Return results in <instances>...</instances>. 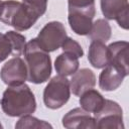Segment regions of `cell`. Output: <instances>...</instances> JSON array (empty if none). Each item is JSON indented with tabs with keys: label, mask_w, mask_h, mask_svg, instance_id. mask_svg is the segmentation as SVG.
I'll return each mask as SVG.
<instances>
[{
	"label": "cell",
	"mask_w": 129,
	"mask_h": 129,
	"mask_svg": "<svg viewBox=\"0 0 129 129\" xmlns=\"http://www.w3.org/2000/svg\"><path fill=\"white\" fill-rule=\"evenodd\" d=\"M2 0H0V12H1V7H2Z\"/></svg>",
	"instance_id": "cb8c5ba5"
},
{
	"label": "cell",
	"mask_w": 129,
	"mask_h": 129,
	"mask_svg": "<svg viewBox=\"0 0 129 129\" xmlns=\"http://www.w3.org/2000/svg\"><path fill=\"white\" fill-rule=\"evenodd\" d=\"M0 78L7 86H17L25 83L27 80V68L25 61L14 56L6 61L0 71Z\"/></svg>",
	"instance_id": "52a82bcc"
},
{
	"label": "cell",
	"mask_w": 129,
	"mask_h": 129,
	"mask_svg": "<svg viewBox=\"0 0 129 129\" xmlns=\"http://www.w3.org/2000/svg\"><path fill=\"white\" fill-rule=\"evenodd\" d=\"M60 47H61L62 51L74 54L78 58H80L84 55V50H83V47L81 46V44L78 41H76L75 39L71 38V37L67 36V38L63 40Z\"/></svg>",
	"instance_id": "ffe728a7"
},
{
	"label": "cell",
	"mask_w": 129,
	"mask_h": 129,
	"mask_svg": "<svg viewBox=\"0 0 129 129\" xmlns=\"http://www.w3.org/2000/svg\"><path fill=\"white\" fill-rule=\"evenodd\" d=\"M128 48H129V43L123 40L112 42L107 46L108 64L116 68L125 77H127L129 74Z\"/></svg>",
	"instance_id": "30bf717a"
},
{
	"label": "cell",
	"mask_w": 129,
	"mask_h": 129,
	"mask_svg": "<svg viewBox=\"0 0 129 129\" xmlns=\"http://www.w3.org/2000/svg\"><path fill=\"white\" fill-rule=\"evenodd\" d=\"M101 10L106 19L116 20L123 29H128V0H100Z\"/></svg>",
	"instance_id": "ba28073f"
},
{
	"label": "cell",
	"mask_w": 129,
	"mask_h": 129,
	"mask_svg": "<svg viewBox=\"0 0 129 129\" xmlns=\"http://www.w3.org/2000/svg\"><path fill=\"white\" fill-rule=\"evenodd\" d=\"M27 68V80L33 84L46 82L51 75V58L37 42L36 38L29 40L23 51Z\"/></svg>",
	"instance_id": "7a4b0ae2"
},
{
	"label": "cell",
	"mask_w": 129,
	"mask_h": 129,
	"mask_svg": "<svg viewBox=\"0 0 129 129\" xmlns=\"http://www.w3.org/2000/svg\"><path fill=\"white\" fill-rule=\"evenodd\" d=\"M5 35L7 36V38L9 39L10 43H11V47H12V53L14 56H20L25 48L26 45V39L25 36L20 34L19 32H16L14 30H9L5 33Z\"/></svg>",
	"instance_id": "ac0fdd59"
},
{
	"label": "cell",
	"mask_w": 129,
	"mask_h": 129,
	"mask_svg": "<svg viewBox=\"0 0 129 129\" xmlns=\"http://www.w3.org/2000/svg\"><path fill=\"white\" fill-rule=\"evenodd\" d=\"M70 81L63 76L51 78L43 91V103L46 108L56 110L61 108L70 99Z\"/></svg>",
	"instance_id": "277c9868"
},
{
	"label": "cell",
	"mask_w": 129,
	"mask_h": 129,
	"mask_svg": "<svg viewBox=\"0 0 129 129\" xmlns=\"http://www.w3.org/2000/svg\"><path fill=\"white\" fill-rule=\"evenodd\" d=\"M39 16L24 3L16 0L2 2L0 21L14 27L17 31H24L32 27Z\"/></svg>",
	"instance_id": "3957f363"
},
{
	"label": "cell",
	"mask_w": 129,
	"mask_h": 129,
	"mask_svg": "<svg viewBox=\"0 0 129 129\" xmlns=\"http://www.w3.org/2000/svg\"><path fill=\"white\" fill-rule=\"evenodd\" d=\"M66 38L67 31L63 24L59 21H50L39 31L36 40L45 51L51 52L58 49Z\"/></svg>",
	"instance_id": "8992f818"
},
{
	"label": "cell",
	"mask_w": 129,
	"mask_h": 129,
	"mask_svg": "<svg viewBox=\"0 0 129 129\" xmlns=\"http://www.w3.org/2000/svg\"><path fill=\"white\" fill-rule=\"evenodd\" d=\"M2 111L9 117H21L34 113L36 100L30 88L25 84L8 86L0 100Z\"/></svg>",
	"instance_id": "6da1fadb"
},
{
	"label": "cell",
	"mask_w": 129,
	"mask_h": 129,
	"mask_svg": "<svg viewBox=\"0 0 129 129\" xmlns=\"http://www.w3.org/2000/svg\"><path fill=\"white\" fill-rule=\"evenodd\" d=\"M112 34V29L109 24V22L106 19H97L92 24V28L90 30V33L88 34L90 39L101 41V42H107Z\"/></svg>",
	"instance_id": "e0dca14e"
},
{
	"label": "cell",
	"mask_w": 129,
	"mask_h": 129,
	"mask_svg": "<svg viewBox=\"0 0 129 129\" xmlns=\"http://www.w3.org/2000/svg\"><path fill=\"white\" fill-rule=\"evenodd\" d=\"M16 128H52V126L43 121L39 120L30 114L21 116V118L18 120V122L15 124Z\"/></svg>",
	"instance_id": "d6986e66"
},
{
	"label": "cell",
	"mask_w": 129,
	"mask_h": 129,
	"mask_svg": "<svg viewBox=\"0 0 129 129\" xmlns=\"http://www.w3.org/2000/svg\"><path fill=\"white\" fill-rule=\"evenodd\" d=\"M12 53V47L9 39L5 34L0 33V62L5 60Z\"/></svg>",
	"instance_id": "7402d4cb"
},
{
	"label": "cell",
	"mask_w": 129,
	"mask_h": 129,
	"mask_svg": "<svg viewBox=\"0 0 129 129\" xmlns=\"http://www.w3.org/2000/svg\"><path fill=\"white\" fill-rule=\"evenodd\" d=\"M88 60L96 69H104L108 66V49L104 42L93 40L89 47Z\"/></svg>",
	"instance_id": "5bb4252c"
},
{
	"label": "cell",
	"mask_w": 129,
	"mask_h": 129,
	"mask_svg": "<svg viewBox=\"0 0 129 129\" xmlns=\"http://www.w3.org/2000/svg\"><path fill=\"white\" fill-rule=\"evenodd\" d=\"M79 58L69 52H62L54 60V69L57 75L68 77L75 74L79 69Z\"/></svg>",
	"instance_id": "9a60e30c"
},
{
	"label": "cell",
	"mask_w": 129,
	"mask_h": 129,
	"mask_svg": "<svg viewBox=\"0 0 129 129\" xmlns=\"http://www.w3.org/2000/svg\"><path fill=\"white\" fill-rule=\"evenodd\" d=\"M69 8L96 10L95 0H68Z\"/></svg>",
	"instance_id": "603a6c76"
},
{
	"label": "cell",
	"mask_w": 129,
	"mask_h": 129,
	"mask_svg": "<svg viewBox=\"0 0 129 129\" xmlns=\"http://www.w3.org/2000/svg\"><path fill=\"white\" fill-rule=\"evenodd\" d=\"M96 10L69 8L68 21L72 30L78 35H88L92 28Z\"/></svg>",
	"instance_id": "9c48e42d"
},
{
	"label": "cell",
	"mask_w": 129,
	"mask_h": 129,
	"mask_svg": "<svg viewBox=\"0 0 129 129\" xmlns=\"http://www.w3.org/2000/svg\"><path fill=\"white\" fill-rule=\"evenodd\" d=\"M62 126L68 129H94L96 128L95 119L89 112L82 108H75L62 117Z\"/></svg>",
	"instance_id": "8fae6325"
},
{
	"label": "cell",
	"mask_w": 129,
	"mask_h": 129,
	"mask_svg": "<svg viewBox=\"0 0 129 129\" xmlns=\"http://www.w3.org/2000/svg\"><path fill=\"white\" fill-rule=\"evenodd\" d=\"M0 128H2V125H1V123H0Z\"/></svg>",
	"instance_id": "d4e9b609"
},
{
	"label": "cell",
	"mask_w": 129,
	"mask_h": 129,
	"mask_svg": "<svg viewBox=\"0 0 129 129\" xmlns=\"http://www.w3.org/2000/svg\"><path fill=\"white\" fill-rule=\"evenodd\" d=\"M47 1L48 0H22V3H24L28 8H30L39 17H41L46 11Z\"/></svg>",
	"instance_id": "44dd1931"
},
{
	"label": "cell",
	"mask_w": 129,
	"mask_h": 129,
	"mask_svg": "<svg viewBox=\"0 0 129 129\" xmlns=\"http://www.w3.org/2000/svg\"><path fill=\"white\" fill-rule=\"evenodd\" d=\"M96 128L123 129V111L121 106L112 100H105L102 108L94 113Z\"/></svg>",
	"instance_id": "5b68a950"
},
{
	"label": "cell",
	"mask_w": 129,
	"mask_h": 129,
	"mask_svg": "<svg viewBox=\"0 0 129 129\" xmlns=\"http://www.w3.org/2000/svg\"><path fill=\"white\" fill-rule=\"evenodd\" d=\"M125 76L116 68L108 64L99 76V87L103 91L110 92L118 89L123 83Z\"/></svg>",
	"instance_id": "4fadbf2b"
},
{
	"label": "cell",
	"mask_w": 129,
	"mask_h": 129,
	"mask_svg": "<svg viewBox=\"0 0 129 129\" xmlns=\"http://www.w3.org/2000/svg\"><path fill=\"white\" fill-rule=\"evenodd\" d=\"M96 85V76L94 72L90 69L78 70L72 75L70 81L71 92L75 96H81L85 91L94 88Z\"/></svg>",
	"instance_id": "7c38bea8"
},
{
	"label": "cell",
	"mask_w": 129,
	"mask_h": 129,
	"mask_svg": "<svg viewBox=\"0 0 129 129\" xmlns=\"http://www.w3.org/2000/svg\"><path fill=\"white\" fill-rule=\"evenodd\" d=\"M105 100L106 99L99 91L94 90L92 88L85 91L80 96L79 103L81 105V108L85 111L89 113H96L102 108L105 103Z\"/></svg>",
	"instance_id": "2e32d148"
}]
</instances>
